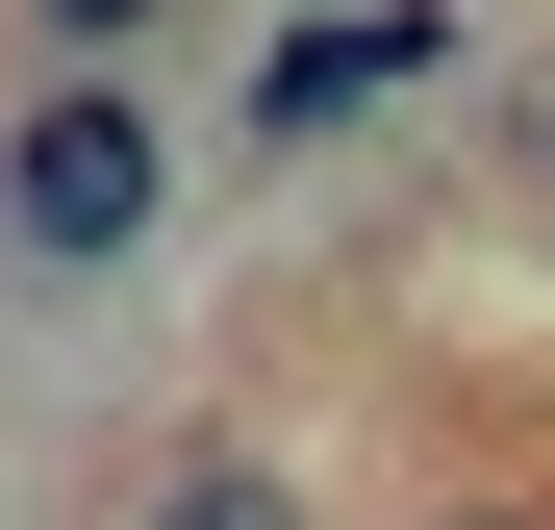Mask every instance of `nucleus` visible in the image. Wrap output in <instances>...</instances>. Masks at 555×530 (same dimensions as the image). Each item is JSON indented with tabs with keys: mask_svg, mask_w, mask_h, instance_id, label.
<instances>
[{
	"mask_svg": "<svg viewBox=\"0 0 555 530\" xmlns=\"http://www.w3.org/2000/svg\"><path fill=\"white\" fill-rule=\"evenodd\" d=\"M0 253L26 279H152L177 253V102H152V51H51L0 102Z\"/></svg>",
	"mask_w": 555,
	"mask_h": 530,
	"instance_id": "nucleus-1",
	"label": "nucleus"
},
{
	"mask_svg": "<svg viewBox=\"0 0 555 530\" xmlns=\"http://www.w3.org/2000/svg\"><path fill=\"white\" fill-rule=\"evenodd\" d=\"M429 51H454L429 0H328V26H278V51H253V102H228V127H253V152H304V127H353V102H404Z\"/></svg>",
	"mask_w": 555,
	"mask_h": 530,
	"instance_id": "nucleus-2",
	"label": "nucleus"
},
{
	"mask_svg": "<svg viewBox=\"0 0 555 530\" xmlns=\"http://www.w3.org/2000/svg\"><path fill=\"white\" fill-rule=\"evenodd\" d=\"M127 530H328V480H304V455H253V429H203V455H152V480H127Z\"/></svg>",
	"mask_w": 555,
	"mask_h": 530,
	"instance_id": "nucleus-3",
	"label": "nucleus"
},
{
	"mask_svg": "<svg viewBox=\"0 0 555 530\" xmlns=\"http://www.w3.org/2000/svg\"><path fill=\"white\" fill-rule=\"evenodd\" d=\"M177 0H26V51H152Z\"/></svg>",
	"mask_w": 555,
	"mask_h": 530,
	"instance_id": "nucleus-4",
	"label": "nucleus"
},
{
	"mask_svg": "<svg viewBox=\"0 0 555 530\" xmlns=\"http://www.w3.org/2000/svg\"><path fill=\"white\" fill-rule=\"evenodd\" d=\"M454 530H530V505H454Z\"/></svg>",
	"mask_w": 555,
	"mask_h": 530,
	"instance_id": "nucleus-5",
	"label": "nucleus"
},
{
	"mask_svg": "<svg viewBox=\"0 0 555 530\" xmlns=\"http://www.w3.org/2000/svg\"><path fill=\"white\" fill-rule=\"evenodd\" d=\"M530 152H555V76H530Z\"/></svg>",
	"mask_w": 555,
	"mask_h": 530,
	"instance_id": "nucleus-6",
	"label": "nucleus"
}]
</instances>
